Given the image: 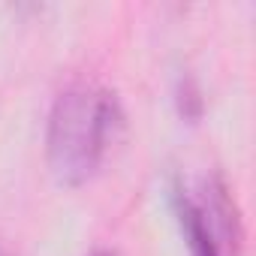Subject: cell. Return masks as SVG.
I'll return each mask as SVG.
<instances>
[{
	"instance_id": "6da1fadb",
	"label": "cell",
	"mask_w": 256,
	"mask_h": 256,
	"mask_svg": "<svg viewBox=\"0 0 256 256\" xmlns=\"http://www.w3.org/2000/svg\"><path fill=\"white\" fill-rule=\"evenodd\" d=\"M124 133V106L114 90L96 82L66 84L48 112L46 157L58 184L82 187L106 163Z\"/></svg>"
},
{
	"instance_id": "7a4b0ae2",
	"label": "cell",
	"mask_w": 256,
	"mask_h": 256,
	"mask_svg": "<svg viewBox=\"0 0 256 256\" xmlns=\"http://www.w3.org/2000/svg\"><path fill=\"white\" fill-rule=\"evenodd\" d=\"M172 211L190 256H238L244 241L238 202L220 172H211L190 190L181 178L172 184Z\"/></svg>"
},
{
	"instance_id": "3957f363",
	"label": "cell",
	"mask_w": 256,
	"mask_h": 256,
	"mask_svg": "<svg viewBox=\"0 0 256 256\" xmlns=\"http://www.w3.org/2000/svg\"><path fill=\"white\" fill-rule=\"evenodd\" d=\"M175 108H178L181 120H187V124H199L202 114H205L202 88H199V82L190 72H181L178 82H175Z\"/></svg>"
},
{
	"instance_id": "277c9868",
	"label": "cell",
	"mask_w": 256,
	"mask_h": 256,
	"mask_svg": "<svg viewBox=\"0 0 256 256\" xmlns=\"http://www.w3.org/2000/svg\"><path fill=\"white\" fill-rule=\"evenodd\" d=\"M88 256H120L118 250H112V247H94Z\"/></svg>"
},
{
	"instance_id": "5b68a950",
	"label": "cell",
	"mask_w": 256,
	"mask_h": 256,
	"mask_svg": "<svg viewBox=\"0 0 256 256\" xmlns=\"http://www.w3.org/2000/svg\"><path fill=\"white\" fill-rule=\"evenodd\" d=\"M0 256H10V253H6V250H4V247H0Z\"/></svg>"
}]
</instances>
